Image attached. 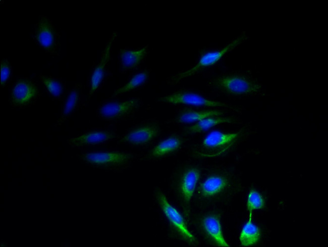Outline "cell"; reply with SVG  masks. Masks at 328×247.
Wrapping results in <instances>:
<instances>
[{
    "instance_id": "obj_10",
    "label": "cell",
    "mask_w": 328,
    "mask_h": 247,
    "mask_svg": "<svg viewBox=\"0 0 328 247\" xmlns=\"http://www.w3.org/2000/svg\"><path fill=\"white\" fill-rule=\"evenodd\" d=\"M157 202L174 231L187 243L197 245L198 240L188 229L184 217L168 201L166 195L159 189L155 191Z\"/></svg>"
},
{
    "instance_id": "obj_22",
    "label": "cell",
    "mask_w": 328,
    "mask_h": 247,
    "mask_svg": "<svg viewBox=\"0 0 328 247\" xmlns=\"http://www.w3.org/2000/svg\"><path fill=\"white\" fill-rule=\"evenodd\" d=\"M182 144V140L177 136H170L158 143L150 153L151 157H163L178 150Z\"/></svg>"
},
{
    "instance_id": "obj_2",
    "label": "cell",
    "mask_w": 328,
    "mask_h": 247,
    "mask_svg": "<svg viewBox=\"0 0 328 247\" xmlns=\"http://www.w3.org/2000/svg\"><path fill=\"white\" fill-rule=\"evenodd\" d=\"M248 37L245 32H243L224 46L216 48L203 49L199 52L193 66L168 77L166 78V82L171 85H176L183 79L214 66L229 53L243 43Z\"/></svg>"
},
{
    "instance_id": "obj_12",
    "label": "cell",
    "mask_w": 328,
    "mask_h": 247,
    "mask_svg": "<svg viewBox=\"0 0 328 247\" xmlns=\"http://www.w3.org/2000/svg\"><path fill=\"white\" fill-rule=\"evenodd\" d=\"M200 177V171L191 167L185 169L177 182V193L184 216L188 218L190 203L197 183Z\"/></svg>"
},
{
    "instance_id": "obj_24",
    "label": "cell",
    "mask_w": 328,
    "mask_h": 247,
    "mask_svg": "<svg viewBox=\"0 0 328 247\" xmlns=\"http://www.w3.org/2000/svg\"><path fill=\"white\" fill-rule=\"evenodd\" d=\"M265 205L264 197L262 194L255 189H251L247 199V209L249 216H252L254 210L263 209Z\"/></svg>"
},
{
    "instance_id": "obj_19",
    "label": "cell",
    "mask_w": 328,
    "mask_h": 247,
    "mask_svg": "<svg viewBox=\"0 0 328 247\" xmlns=\"http://www.w3.org/2000/svg\"><path fill=\"white\" fill-rule=\"evenodd\" d=\"M38 78L46 93L52 99L62 102L66 96L68 88L66 81L61 77H54L42 74L38 75Z\"/></svg>"
},
{
    "instance_id": "obj_25",
    "label": "cell",
    "mask_w": 328,
    "mask_h": 247,
    "mask_svg": "<svg viewBox=\"0 0 328 247\" xmlns=\"http://www.w3.org/2000/svg\"><path fill=\"white\" fill-rule=\"evenodd\" d=\"M13 69L12 62L7 58L3 57L1 61V85L5 88L12 80Z\"/></svg>"
},
{
    "instance_id": "obj_16",
    "label": "cell",
    "mask_w": 328,
    "mask_h": 247,
    "mask_svg": "<svg viewBox=\"0 0 328 247\" xmlns=\"http://www.w3.org/2000/svg\"><path fill=\"white\" fill-rule=\"evenodd\" d=\"M159 128L155 125L133 126L119 140L120 143L132 146H142L149 143L159 133Z\"/></svg>"
},
{
    "instance_id": "obj_6",
    "label": "cell",
    "mask_w": 328,
    "mask_h": 247,
    "mask_svg": "<svg viewBox=\"0 0 328 247\" xmlns=\"http://www.w3.org/2000/svg\"><path fill=\"white\" fill-rule=\"evenodd\" d=\"M43 94L34 77H18L9 89L8 102L11 109H25L35 105Z\"/></svg>"
},
{
    "instance_id": "obj_4",
    "label": "cell",
    "mask_w": 328,
    "mask_h": 247,
    "mask_svg": "<svg viewBox=\"0 0 328 247\" xmlns=\"http://www.w3.org/2000/svg\"><path fill=\"white\" fill-rule=\"evenodd\" d=\"M143 106L142 98L124 99L108 97L101 101L95 111L96 117L108 122L133 119Z\"/></svg>"
},
{
    "instance_id": "obj_11",
    "label": "cell",
    "mask_w": 328,
    "mask_h": 247,
    "mask_svg": "<svg viewBox=\"0 0 328 247\" xmlns=\"http://www.w3.org/2000/svg\"><path fill=\"white\" fill-rule=\"evenodd\" d=\"M109 125L103 127H96L86 130L75 137L67 139V143L72 149H84L87 147L107 144L118 139L116 129Z\"/></svg>"
},
{
    "instance_id": "obj_9",
    "label": "cell",
    "mask_w": 328,
    "mask_h": 247,
    "mask_svg": "<svg viewBox=\"0 0 328 247\" xmlns=\"http://www.w3.org/2000/svg\"><path fill=\"white\" fill-rule=\"evenodd\" d=\"M240 136V132L214 131L206 136L199 146L197 154L202 158L218 157L230 149Z\"/></svg>"
},
{
    "instance_id": "obj_13",
    "label": "cell",
    "mask_w": 328,
    "mask_h": 247,
    "mask_svg": "<svg viewBox=\"0 0 328 247\" xmlns=\"http://www.w3.org/2000/svg\"><path fill=\"white\" fill-rule=\"evenodd\" d=\"M82 83H76L68 92L61 104L60 116L55 127L61 126L68 121L80 109L84 108L85 96Z\"/></svg>"
},
{
    "instance_id": "obj_5",
    "label": "cell",
    "mask_w": 328,
    "mask_h": 247,
    "mask_svg": "<svg viewBox=\"0 0 328 247\" xmlns=\"http://www.w3.org/2000/svg\"><path fill=\"white\" fill-rule=\"evenodd\" d=\"M78 161L93 168L119 170L126 168L134 160V153L116 150L86 151L76 155Z\"/></svg>"
},
{
    "instance_id": "obj_17",
    "label": "cell",
    "mask_w": 328,
    "mask_h": 247,
    "mask_svg": "<svg viewBox=\"0 0 328 247\" xmlns=\"http://www.w3.org/2000/svg\"><path fill=\"white\" fill-rule=\"evenodd\" d=\"M151 71V69L146 68L131 72L126 82L117 87L110 97L118 98L143 88L149 80Z\"/></svg>"
},
{
    "instance_id": "obj_21",
    "label": "cell",
    "mask_w": 328,
    "mask_h": 247,
    "mask_svg": "<svg viewBox=\"0 0 328 247\" xmlns=\"http://www.w3.org/2000/svg\"><path fill=\"white\" fill-rule=\"evenodd\" d=\"M252 216H249V219L240 234V242L243 246H252L256 244L261 236L260 228L252 222Z\"/></svg>"
},
{
    "instance_id": "obj_1",
    "label": "cell",
    "mask_w": 328,
    "mask_h": 247,
    "mask_svg": "<svg viewBox=\"0 0 328 247\" xmlns=\"http://www.w3.org/2000/svg\"><path fill=\"white\" fill-rule=\"evenodd\" d=\"M207 85L219 94L230 97H249L259 95L262 86L252 75L245 72L229 73L210 79Z\"/></svg>"
},
{
    "instance_id": "obj_8",
    "label": "cell",
    "mask_w": 328,
    "mask_h": 247,
    "mask_svg": "<svg viewBox=\"0 0 328 247\" xmlns=\"http://www.w3.org/2000/svg\"><path fill=\"white\" fill-rule=\"evenodd\" d=\"M37 22L34 24L30 36L36 44L46 53L52 56H59L61 44V35L48 17L40 15Z\"/></svg>"
},
{
    "instance_id": "obj_15",
    "label": "cell",
    "mask_w": 328,
    "mask_h": 247,
    "mask_svg": "<svg viewBox=\"0 0 328 247\" xmlns=\"http://www.w3.org/2000/svg\"><path fill=\"white\" fill-rule=\"evenodd\" d=\"M199 227L203 236L211 244L218 246H229L223 234L219 214L209 213L200 219Z\"/></svg>"
},
{
    "instance_id": "obj_7",
    "label": "cell",
    "mask_w": 328,
    "mask_h": 247,
    "mask_svg": "<svg viewBox=\"0 0 328 247\" xmlns=\"http://www.w3.org/2000/svg\"><path fill=\"white\" fill-rule=\"evenodd\" d=\"M156 102L172 106L189 105L201 107L222 108L237 111L238 108L226 103L214 100L189 88H181L156 99Z\"/></svg>"
},
{
    "instance_id": "obj_23",
    "label": "cell",
    "mask_w": 328,
    "mask_h": 247,
    "mask_svg": "<svg viewBox=\"0 0 328 247\" xmlns=\"http://www.w3.org/2000/svg\"><path fill=\"white\" fill-rule=\"evenodd\" d=\"M234 120L232 117L223 116L208 117L188 127L186 131L190 133L201 132L221 124L232 123Z\"/></svg>"
},
{
    "instance_id": "obj_14",
    "label": "cell",
    "mask_w": 328,
    "mask_h": 247,
    "mask_svg": "<svg viewBox=\"0 0 328 247\" xmlns=\"http://www.w3.org/2000/svg\"><path fill=\"white\" fill-rule=\"evenodd\" d=\"M149 45L148 44L136 48L120 49L117 55L119 72L126 74L140 69L150 53Z\"/></svg>"
},
{
    "instance_id": "obj_3",
    "label": "cell",
    "mask_w": 328,
    "mask_h": 247,
    "mask_svg": "<svg viewBox=\"0 0 328 247\" xmlns=\"http://www.w3.org/2000/svg\"><path fill=\"white\" fill-rule=\"evenodd\" d=\"M118 36L117 31L113 32L101 52L99 60L96 62L93 61L86 82L87 92L85 96V107L91 97L101 89L106 81L113 76V74L109 70L108 66L113 59V45Z\"/></svg>"
},
{
    "instance_id": "obj_18",
    "label": "cell",
    "mask_w": 328,
    "mask_h": 247,
    "mask_svg": "<svg viewBox=\"0 0 328 247\" xmlns=\"http://www.w3.org/2000/svg\"><path fill=\"white\" fill-rule=\"evenodd\" d=\"M229 184L225 175L213 174L207 177L198 187V192L204 198H209L223 192Z\"/></svg>"
},
{
    "instance_id": "obj_20",
    "label": "cell",
    "mask_w": 328,
    "mask_h": 247,
    "mask_svg": "<svg viewBox=\"0 0 328 247\" xmlns=\"http://www.w3.org/2000/svg\"><path fill=\"white\" fill-rule=\"evenodd\" d=\"M227 113L224 109L193 110L186 109L181 110L175 119L178 123L187 124L198 122L208 117L221 116Z\"/></svg>"
}]
</instances>
